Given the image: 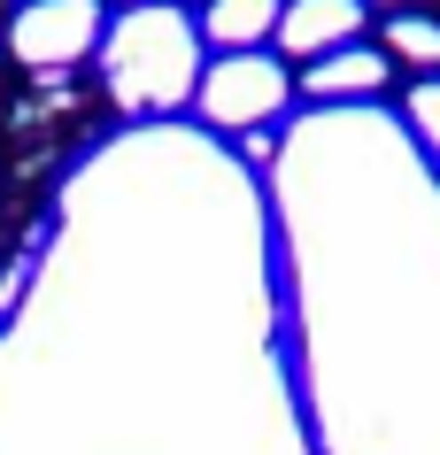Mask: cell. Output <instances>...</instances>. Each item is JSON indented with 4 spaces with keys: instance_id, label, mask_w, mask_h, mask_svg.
Listing matches in <instances>:
<instances>
[{
    "instance_id": "6da1fadb",
    "label": "cell",
    "mask_w": 440,
    "mask_h": 455,
    "mask_svg": "<svg viewBox=\"0 0 440 455\" xmlns=\"http://www.w3.org/2000/svg\"><path fill=\"white\" fill-rule=\"evenodd\" d=\"M201 70H209V62H201V24L186 8L140 0V8H124L116 24H108V39H100L108 100H116L124 116H140V124L178 116V108L201 93Z\"/></svg>"
},
{
    "instance_id": "7a4b0ae2",
    "label": "cell",
    "mask_w": 440,
    "mask_h": 455,
    "mask_svg": "<svg viewBox=\"0 0 440 455\" xmlns=\"http://www.w3.org/2000/svg\"><path fill=\"white\" fill-rule=\"evenodd\" d=\"M286 93H293V70L278 62V54L247 47V54H217V62L201 70L194 108H201L209 132H255V124H270L278 108H286Z\"/></svg>"
},
{
    "instance_id": "3957f363",
    "label": "cell",
    "mask_w": 440,
    "mask_h": 455,
    "mask_svg": "<svg viewBox=\"0 0 440 455\" xmlns=\"http://www.w3.org/2000/svg\"><path fill=\"white\" fill-rule=\"evenodd\" d=\"M108 39V16H100V0H31L16 8V24H8V54L24 62V70H70L85 54H100Z\"/></svg>"
},
{
    "instance_id": "277c9868",
    "label": "cell",
    "mask_w": 440,
    "mask_h": 455,
    "mask_svg": "<svg viewBox=\"0 0 440 455\" xmlns=\"http://www.w3.org/2000/svg\"><path fill=\"white\" fill-rule=\"evenodd\" d=\"M356 31H364V0H286V16H278V54L317 62V54L356 47Z\"/></svg>"
},
{
    "instance_id": "5b68a950",
    "label": "cell",
    "mask_w": 440,
    "mask_h": 455,
    "mask_svg": "<svg viewBox=\"0 0 440 455\" xmlns=\"http://www.w3.org/2000/svg\"><path fill=\"white\" fill-rule=\"evenodd\" d=\"M301 93L324 100V108H364V100L387 93V54L379 47H340V54H317L301 70Z\"/></svg>"
},
{
    "instance_id": "8992f818",
    "label": "cell",
    "mask_w": 440,
    "mask_h": 455,
    "mask_svg": "<svg viewBox=\"0 0 440 455\" xmlns=\"http://www.w3.org/2000/svg\"><path fill=\"white\" fill-rule=\"evenodd\" d=\"M278 16H286V0H209L201 8V39L224 54H247L263 39H278Z\"/></svg>"
},
{
    "instance_id": "52a82bcc",
    "label": "cell",
    "mask_w": 440,
    "mask_h": 455,
    "mask_svg": "<svg viewBox=\"0 0 440 455\" xmlns=\"http://www.w3.org/2000/svg\"><path fill=\"white\" fill-rule=\"evenodd\" d=\"M387 62H410V70H440V16H387Z\"/></svg>"
},
{
    "instance_id": "ba28073f",
    "label": "cell",
    "mask_w": 440,
    "mask_h": 455,
    "mask_svg": "<svg viewBox=\"0 0 440 455\" xmlns=\"http://www.w3.org/2000/svg\"><path fill=\"white\" fill-rule=\"evenodd\" d=\"M402 124L417 132V147H425V155H433V170H440V77H425V85L410 93V108H402Z\"/></svg>"
},
{
    "instance_id": "9c48e42d",
    "label": "cell",
    "mask_w": 440,
    "mask_h": 455,
    "mask_svg": "<svg viewBox=\"0 0 440 455\" xmlns=\"http://www.w3.org/2000/svg\"><path fill=\"white\" fill-rule=\"evenodd\" d=\"M240 163H247V170H270V163H278V132H270V124L240 132Z\"/></svg>"
},
{
    "instance_id": "30bf717a",
    "label": "cell",
    "mask_w": 440,
    "mask_h": 455,
    "mask_svg": "<svg viewBox=\"0 0 440 455\" xmlns=\"http://www.w3.org/2000/svg\"><path fill=\"white\" fill-rule=\"evenodd\" d=\"M364 8H371V0H364ZM379 8H410V0H379Z\"/></svg>"
},
{
    "instance_id": "8fae6325",
    "label": "cell",
    "mask_w": 440,
    "mask_h": 455,
    "mask_svg": "<svg viewBox=\"0 0 440 455\" xmlns=\"http://www.w3.org/2000/svg\"><path fill=\"white\" fill-rule=\"evenodd\" d=\"M0 16H8V0H0Z\"/></svg>"
},
{
    "instance_id": "7c38bea8",
    "label": "cell",
    "mask_w": 440,
    "mask_h": 455,
    "mask_svg": "<svg viewBox=\"0 0 440 455\" xmlns=\"http://www.w3.org/2000/svg\"><path fill=\"white\" fill-rule=\"evenodd\" d=\"M132 8H140V0H132Z\"/></svg>"
}]
</instances>
